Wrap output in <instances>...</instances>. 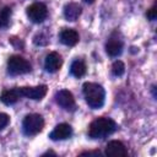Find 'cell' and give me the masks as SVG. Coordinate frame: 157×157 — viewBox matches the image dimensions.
Masks as SVG:
<instances>
[{"mask_svg": "<svg viewBox=\"0 0 157 157\" xmlns=\"http://www.w3.org/2000/svg\"><path fill=\"white\" fill-rule=\"evenodd\" d=\"M82 92L87 104L91 108L98 109L104 104L105 92L101 85L94 82H85L82 86Z\"/></svg>", "mask_w": 157, "mask_h": 157, "instance_id": "obj_1", "label": "cell"}, {"mask_svg": "<svg viewBox=\"0 0 157 157\" xmlns=\"http://www.w3.org/2000/svg\"><path fill=\"white\" fill-rule=\"evenodd\" d=\"M117 130V124L110 118H97L88 128V136L92 139H103Z\"/></svg>", "mask_w": 157, "mask_h": 157, "instance_id": "obj_2", "label": "cell"}, {"mask_svg": "<svg viewBox=\"0 0 157 157\" xmlns=\"http://www.w3.org/2000/svg\"><path fill=\"white\" fill-rule=\"evenodd\" d=\"M22 128H23V132L28 136H33L39 134L43 128H44V120L42 118V115L39 114H28L25 117L23 121H22Z\"/></svg>", "mask_w": 157, "mask_h": 157, "instance_id": "obj_3", "label": "cell"}, {"mask_svg": "<svg viewBox=\"0 0 157 157\" xmlns=\"http://www.w3.org/2000/svg\"><path fill=\"white\" fill-rule=\"evenodd\" d=\"M7 71L11 75H22L31 71V64L20 55H12L7 60Z\"/></svg>", "mask_w": 157, "mask_h": 157, "instance_id": "obj_4", "label": "cell"}, {"mask_svg": "<svg viewBox=\"0 0 157 157\" xmlns=\"http://www.w3.org/2000/svg\"><path fill=\"white\" fill-rule=\"evenodd\" d=\"M48 10L47 6L42 2H34L27 7V16L34 23H40L47 18Z\"/></svg>", "mask_w": 157, "mask_h": 157, "instance_id": "obj_5", "label": "cell"}, {"mask_svg": "<svg viewBox=\"0 0 157 157\" xmlns=\"http://www.w3.org/2000/svg\"><path fill=\"white\" fill-rule=\"evenodd\" d=\"M55 101L56 103L65 110H74L76 107L75 103V98L72 96V93L67 90H60L56 92L55 94Z\"/></svg>", "mask_w": 157, "mask_h": 157, "instance_id": "obj_6", "label": "cell"}, {"mask_svg": "<svg viewBox=\"0 0 157 157\" xmlns=\"http://www.w3.org/2000/svg\"><path fill=\"white\" fill-rule=\"evenodd\" d=\"M20 93H21V97H27L29 99L40 101L47 94V86L40 85L36 87H21Z\"/></svg>", "mask_w": 157, "mask_h": 157, "instance_id": "obj_7", "label": "cell"}, {"mask_svg": "<svg viewBox=\"0 0 157 157\" xmlns=\"http://www.w3.org/2000/svg\"><path fill=\"white\" fill-rule=\"evenodd\" d=\"M105 155L110 157H121V156H126L128 151L123 142L118 140H112L105 146Z\"/></svg>", "mask_w": 157, "mask_h": 157, "instance_id": "obj_8", "label": "cell"}, {"mask_svg": "<svg viewBox=\"0 0 157 157\" xmlns=\"http://www.w3.org/2000/svg\"><path fill=\"white\" fill-rule=\"evenodd\" d=\"M71 134H72L71 126L66 123H61L54 128V130L49 134V137L54 141H58V140H65V139L70 137Z\"/></svg>", "mask_w": 157, "mask_h": 157, "instance_id": "obj_9", "label": "cell"}, {"mask_svg": "<svg viewBox=\"0 0 157 157\" xmlns=\"http://www.w3.org/2000/svg\"><path fill=\"white\" fill-rule=\"evenodd\" d=\"M61 64H63V59L56 52H52L45 56L44 67L48 72H56L60 69Z\"/></svg>", "mask_w": 157, "mask_h": 157, "instance_id": "obj_10", "label": "cell"}, {"mask_svg": "<svg viewBox=\"0 0 157 157\" xmlns=\"http://www.w3.org/2000/svg\"><path fill=\"white\" fill-rule=\"evenodd\" d=\"M60 42L65 45L72 47L78 42V33L72 28H64L60 32Z\"/></svg>", "mask_w": 157, "mask_h": 157, "instance_id": "obj_11", "label": "cell"}, {"mask_svg": "<svg viewBox=\"0 0 157 157\" xmlns=\"http://www.w3.org/2000/svg\"><path fill=\"white\" fill-rule=\"evenodd\" d=\"M81 15V6L76 2H69L64 7V16L67 21H76Z\"/></svg>", "mask_w": 157, "mask_h": 157, "instance_id": "obj_12", "label": "cell"}, {"mask_svg": "<svg viewBox=\"0 0 157 157\" xmlns=\"http://www.w3.org/2000/svg\"><path fill=\"white\" fill-rule=\"evenodd\" d=\"M21 97V93H20V88H11V90H6L1 93L0 96V99L4 104L6 105H11L13 103H16L18 101V98Z\"/></svg>", "mask_w": 157, "mask_h": 157, "instance_id": "obj_13", "label": "cell"}, {"mask_svg": "<svg viewBox=\"0 0 157 157\" xmlns=\"http://www.w3.org/2000/svg\"><path fill=\"white\" fill-rule=\"evenodd\" d=\"M105 52L110 56H118V55H120L121 52H123V44H121V42L118 40V39L110 38L107 42V44H105Z\"/></svg>", "mask_w": 157, "mask_h": 157, "instance_id": "obj_14", "label": "cell"}, {"mask_svg": "<svg viewBox=\"0 0 157 157\" xmlns=\"http://www.w3.org/2000/svg\"><path fill=\"white\" fill-rule=\"evenodd\" d=\"M70 72L72 76L75 77H82L85 74H86V64L82 61V60H75L72 64H71V67H70Z\"/></svg>", "mask_w": 157, "mask_h": 157, "instance_id": "obj_15", "label": "cell"}, {"mask_svg": "<svg viewBox=\"0 0 157 157\" xmlns=\"http://www.w3.org/2000/svg\"><path fill=\"white\" fill-rule=\"evenodd\" d=\"M10 17H11V9L9 6H5L0 11V28H6L9 26Z\"/></svg>", "mask_w": 157, "mask_h": 157, "instance_id": "obj_16", "label": "cell"}, {"mask_svg": "<svg viewBox=\"0 0 157 157\" xmlns=\"http://www.w3.org/2000/svg\"><path fill=\"white\" fill-rule=\"evenodd\" d=\"M124 71H125V65H124L123 61L117 60V61L113 63V65H112V72H113L114 76H121L124 74Z\"/></svg>", "mask_w": 157, "mask_h": 157, "instance_id": "obj_17", "label": "cell"}, {"mask_svg": "<svg viewBox=\"0 0 157 157\" xmlns=\"http://www.w3.org/2000/svg\"><path fill=\"white\" fill-rule=\"evenodd\" d=\"M10 121V117L6 113H0V130H2Z\"/></svg>", "mask_w": 157, "mask_h": 157, "instance_id": "obj_18", "label": "cell"}, {"mask_svg": "<svg viewBox=\"0 0 157 157\" xmlns=\"http://www.w3.org/2000/svg\"><path fill=\"white\" fill-rule=\"evenodd\" d=\"M146 16H147V18H148V20H151V21H153V20L157 17V7H156V5H155V6H152V7L147 11Z\"/></svg>", "mask_w": 157, "mask_h": 157, "instance_id": "obj_19", "label": "cell"}, {"mask_svg": "<svg viewBox=\"0 0 157 157\" xmlns=\"http://www.w3.org/2000/svg\"><path fill=\"white\" fill-rule=\"evenodd\" d=\"M85 1H86V2H88V4H92L94 0H85Z\"/></svg>", "mask_w": 157, "mask_h": 157, "instance_id": "obj_20", "label": "cell"}]
</instances>
